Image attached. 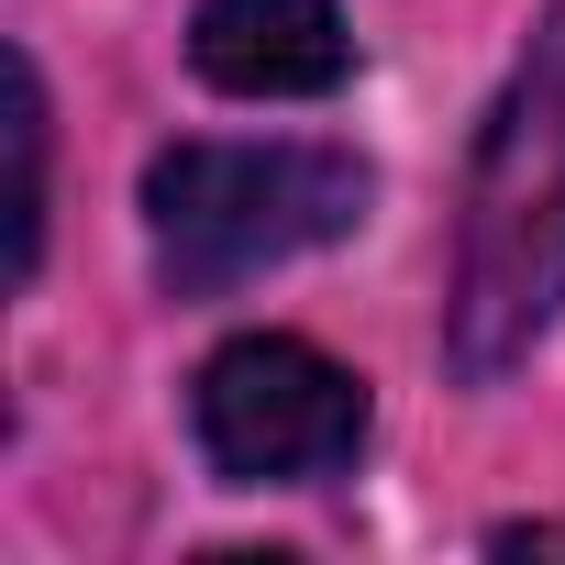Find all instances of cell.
<instances>
[{
  "instance_id": "obj_5",
  "label": "cell",
  "mask_w": 565,
  "mask_h": 565,
  "mask_svg": "<svg viewBox=\"0 0 565 565\" xmlns=\"http://www.w3.org/2000/svg\"><path fill=\"white\" fill-rule=\"evenodd\" d=\"M45 255V78L34 56H12V277H34Z\"/></svg>"
},
{
  "instance_id": "obj_1",
  "label": "cell",
  "mask_w": 565,
  "mask_h": 565,
  "mask_svg": "<svg viewBox=\"0 0 565 565\" xmlns=\"http://www.w3.org/2000/svg\"><path fill=\"white\" fill-rule=\"evenodd\" d=\"M565 322V12L510 67L477 167H466V233L444 289V366L466 388L510 377Z\"/></svg>"
},
{
  "instance_id": "obj_4",
  "label": "cell",
  "mask_w": 565,
  "mask_h": 565,
  "mask_svg": "<svg viewBox=\"0 0 565 565\" xmlns=\"http://www.w3.org/2000/svg\"><path fill=\"white\" fill-rule=\"evenodd\" d=\"M189 67L233 100H322L355 78V23L333 0H200Z\"/></svg>"
},
{
  "instance_id": "obj_2",
  "label": "cell",
  "mask_w": 565,
  "mask_h": 565,
  "mask_svg": "<svg viewBox=\"0 0 565 565\" xmlns=\"http://www.w3.org/2000/svg\"><path fill=\"white\" fill-rule=\"evenodd\" d=\"M377 178L344 145H167L145 167V244L178 300H222L366 222Z\"/></svg>"
},
{
  "instance_id": "obj_3",
  "label": "cell",
  "mask_w": 565,
  "mask_h": 565,
  "mask_svg": "<svg viewBox=\"0 0 565 565\" xmlns=\"http://www.w3.org/2000/svg\"><path fill=\"white\" fill-rule=\"evenodd\" d=\"M366 377L300 333H233L189 377V433L222 488H322L366 455Z\"/></svg>"
}]
</instances>
